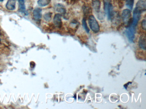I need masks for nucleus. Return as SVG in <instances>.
I'll list each match as a JSON object with an SVG mask.
<instances>
[{
	"label": "nucleus",
	"mask_w": 146,
	"mask_h": 109,
	"mask_svg": "<svg viewBox=\"0 0 146 109\" xmlns=\"http://www.w3.org/2000/svg\"><path fill=\"white\" fill-rule=\"evenodd\" d=\"M55 10L61 15H64L66 13V9L65 6L62 4H58L55 6Z\"/></svg>",
	"instance_id": "obj_9"
},
{
	"label": "nucleus",
	"mask_w": 146,
	"mask_h": 109,
	"mask_svg": "<svg viewBox=\"0 0 146 109\" xmlns=\"http://www.w3.org/2000/svg\"><path fill=\"white\" fill-rule=\"evenodd\" d=\"M136 8L141 12L145 11L146 10V0H139L137 3Z\"/></svg>",
	"instance_id": "obj_7"
},
{
	"label": "nucleus",
	"mask_w": 146,
	"mask_h": 109,
	"mask_svg": "<svg viewBox=\"0 0 146 109\" xmlns=\"http://www.w3.org/2000/svg\"><path fill=\"white\" fill-rule=\"evenodd\" d=\"M104 9L105 13L108 16V18L111 20L113 15V6L110 0H105L104 3Z\"/></svg>",
	"instance_id": "obj_3"
},
{
	"label": "nucleus",
	"mask_w": 146,
	"mask_h": 109,
	"mask_svg": "<svg viewBox=\"0 0 146 109\" xmlns=\"http://www.w3.org/2000/svg\"><path fill=\"white\" fill-rule=\"evenodd\" d=\"M33 17L34 19L36 21H39L41 19L42 15V9L40 8H36L33 10Z\"/></svg>",
	"instance_id": "obj_11"
},
{
	"label": "nucleus",
	"mask_w": 146,
	"mask_h": 109,
	"mask_svg": "<svg viewBox=\"0 0 146 109\" xmlns=\"http://www.w3.org/2000/svg\"><path fill=\"white\" fill-rule=\"evenodd\" d=\"M82 25H83V27H84V29L87 32V33H89L90 30L88 27V24L86 22V18L85 17H84L83 19L82 20Z\"/></svg>",
	"instance_id": "obj_17"
},
{
	"label": "nucleus",
	"mask_w": 146,
	"mask_h": 109,
	"mask_svg": "<svg viewBox=\"0 0 146 109\" xmlns=\"http://www.w3.org/2000/svg\"><path fill=\"white\" fill-rule=\"evenodd\" d=\"M92 7L94 11L98 13L100 11L101 8V1L100 0H93L92 1Z\"/></svg>",
	"instance_id": "obj_10"
},
{
	"label": "nucleus",
	"mask_w": 146,
	"mask_h": 109,
	"mask_svg": "<svg viewBox=\"0 0 146 109\" xmlns=\"http://www.w3.org/2000/svg\"><path fill=\"white\" fill-rule=\"evenodd\" d=\"M1 34V33H0V35Z\"/></svg>",
	"instance_id": "obj_23"
},
{
	"label": "nucleus",
	"mask_w": 146,
	"mask_h": 109,
	"mask_svg": "<svg viewBox=\"0 0 146 109\" xmlns=\"http://www.w3.org/2000/svg\"><path fill=\"white\" fill-rule=\"evenodd\" d=\"M125 0H117V3L118 4L119 7L120 8L123 7V1Z\"/></svg>",
	"instance_id": "obj_20"
},
{
	"label": "nucleus",
	"mask_w": 146,
	"mask_h": 109,
	"mask_svg": "<svg viewBox=\"0 0 146 109\" xmlns=\"http://www.w3.org/2000/svg\"><path fill=\"white\" fill-rule=\"evenodd\" d=\"M141 27H142V28L143 30H144V31L146 30V21L145 19H144L143 20H142V22H141Z\"/></svg>",
	"instance_id": "obj_19"
},
{
	"label": "nucleus",
	"mask_w": 146,
	"mask_h": 109,
	"mask_svg": "<svg viewBox=\"0 0 146 109\" xmlns=\"http://www.w3.org/2000/svg\"><path fill=\"white\" fill-rule=\"evenodd\" d=\"M141 11L138 9L137 8H135L133 10V23L132 25L134 27H136L138 23V21L140 19Z\"/></svg>",
	"instance_id": "obj_5"
},
{
	"label": "nucleus",
	"mask_w": 146,
	"mask_h": 109,
	"mask_svg": "<svg viewBox=\"0 0 146 109\" xmlns=\"http://www.w3.org/2000/svg\"><path fill=\"white\" fill-rule=\"evenodd\" d=\"M83 11L84 14V17H88L92 13V9L90 6L88 5H84L83 6Z\"/></svg>",
	"instance_id": "obj_12"
},
{
	"label": "nucleus",
	"mask_w": 146,
	"mask_h": 109,
	"mask_svg": "<svg viewBox=\"0 0 146 109\" xmlns=\"http://www.w3.org/2000/svg\"><path fill=\"white\" fill-rule=\"evenodd\" d=\"M52 15V13L51 12H48V13L44 14L43 17L46 21H49L51 20Z\"/></svg>",
	"instance_id": "obj_18"
},
{
	"label": "nucleus",
	"mask_w": 146,
	"mask_h": 109,
	"mask_svg": "<svg viewBox=\"0 0 146 109\" xmlns=\"http://www.w3.org/2000/svg\"><path fill=\"white\" fill-rule=\"evenodd\" d=\"M88 23L90 28L94 33H97L99 32L100 27L99 23L94 15H90L88 16Z\"/></svg>",
	"instance_id": "obj_2"
},
{
	"label": "nucleus",
	"mask_w": 146,
	"mask_h": 109,
	"mask_svg": "<svg viewBox=\"0 0 146 109\" xmlns=\"http://www.w3.org/2000/svg\"><path fill=\"white\" fill-rule=\"evenodd\" d=\"M51 1V0H38L37 3L39 6L43 7L48 5Z\"/></svg>",
	"instance_id": "obj_15"
},
{
	"label": "nucleus",
	"mask_w": 146,
	"mask_h": 109,
	"mask_svg": "<svg viewBox=\"0 0 146 109\" xmlns=\"http://www.w3.org/2000/svg\"><path fill=\"white\" fill-rule=\"evenodd\" d=\"M139 46L140 49L142 50H145L146 49V35L145 34H144L141 35L138 41Z\"/></svg>",
	"instance_id": "obj_8"
},
{
	"label": "nucleus",
	"mask_w": 146,
	"mask_h": 109,
	"mask_svg": "<svg viewBox=\"0 0 146 109\" xmlns=\"http://www.w3.org/2000/svg\"><path fill=\"white\" fill-rule=\"evenodd\" d=\"M1 38H0V42L1 41Z\"/></svg>",
	"instance_id": "obj_22"
},
{
	"label": "nucleus",
	"mask_w": 146,
	"mask_h": 109,
	"mask_svg": "<svg viewBox=\"0 0 146 109\" xmlns=\"http://www.w3.org/2000/svg\"><path fill=\"white\" fill-rule=\"evenodd\" d=\"M78 0H68V1L70 3V4H74L78 2Z\"/></svg>",
	"instance_id": "obj_21"
},
{
	"label": "nucleus",
	"mask_w": 146,
	"mask_h": 109,
	"mask_svg": "<svg viewBox=\"0 0 146 109\" xmlns=\"http://www.w3.org/2000/svg\"><path fill=\"white\" fill-rule=\"evenodd\" d=\"M62 15L60 13L56 14L55 15L53 19V23L55 27L60 28L62 26V22L61 20Z\"/></svg>",
	"instance_id": "obj_6"
},
{
	"label": "nucleus",
	"mask_w": 146,
	"mask_h": 109,
	"mask_svg": "<svg viewBox=\"0 0 146 109\" xmlns=\"http://www.w3.org/2000/svg\"><path fill=\"white\" fill-rule=\"evenodd\" d=\"M134 1V0H126V4L127 7L129 8V10H133Z\"/></svg>",
	"instance_id": "obj_16"
},
{
	"label": "nucleus",
	"mask_w": 146,
	"mask_h": 109,
	"mask_svg": "<svg viewBox=\"0 0 146 109\" xmlns=\"http://www.w3.org/2000/svg\"><path fill=\"white\" fill-rule=\"evenodd\" d=\"M135 28L136 27L131 25L129 27H127V29L126 31L127 37L131 42L133 41L135 37Z\"/></svg>",
	"instance_id": "obj_4"
},
{
	"label": "nucleus",
	"mask_w": 146,
	"mask_h": 109,
	"mask_svg": "<svg viewBox=\"0 0 146 109\" xmlns=\"http://www.w3.org/2000/svg\"><path fill=\"white\" fill-rule=\"evenodd\" d=\"M122 18L123 22L127 27L132 25L133 23V18L131 17L130 10L125 9L123 10L122 13Z\"/></svg>",
	"instance_id": "obj_1"
},
{
	"label": "nucleus",
	"mask_w": 146,
	"mask_h": 109,
	"mask_svg": "<svg viewBox=\"0 0 146 109\" xmlns=\"http://www.w3.org/2000/svg\"><path fill=\"white\" fill-rule=\"evenodd\" d=\"M6 8L9 10H13L16 9V0H8L6 3Z\"/></svg>",
	"instance_id": "obj_13"
},
{
	"label": "nucleus",
	"mask_w": 146,
	"mask_h": 109,
	"mask_svg": "<svg viewBox=\"0 0 146 109\" xmlns=\"http://www.w3.org/2000/svg\"><path fill=\"white\" fill-rule=\"evenodd\" d=\"M19 3V11L21 12L26 14L25 6V0H18Z\"/></svg>",
	"instance_id": "obj_14"
}]
</instances>
